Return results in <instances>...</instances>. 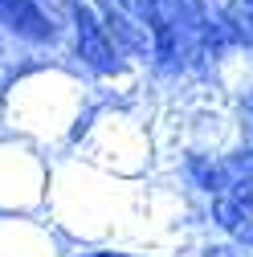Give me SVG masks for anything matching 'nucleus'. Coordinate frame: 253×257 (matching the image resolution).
I'll list each match as a JSON object with an SVG mask.
<instances>
[{"instance_id":"nucleus-3","label":"nucleus","mask_w":253,"mask_h":257,"mask_svg":"<svg viewBox=\"0 0 253 257\" xmlns=\"http://www.w3.org/2000/svg\"><path fill=\"white\" fill-rule=\"evenodd\" d=\"M180 180L188 192H196L200 200H212L216 192L229 188V168L220 151H184L180 155Z\"/></svg>"},{"instance_id":"nucleus-7","label":"nucleus","mask_w":253,"mask_h":257,"mask_svg":"<svg viewBox=\"0 0 253 257\" xmlns=\"http://www.w3.org/2000/svg\"><path fill=\"white\" fill-rule=\"evenodd\" d=\"M0 57H5V37H0Z\"/></svg>"},{"instance_id":"nucleus-6","label":"nucleus","mask_w":253,"mask_h":257,"mask_svg":"<svg viewBox=\"0 0 253 257\" xmlns=\"http://www.w3.org/2000/svg\"><path fill=\"white\" fill-rule=\"evenodd\" d=\"M82 5H90V9H102V5H106V0H82Z\"/></svg>"},{"instance_id":"nucleus-9","label":"nucleus","mask_w":253,"mask_h":257,"mask_svg":"<svg viewBox=\"0 0 253 257\" xmlns=\"http://www.w3.org/2000/svg\"><path fill=\"white\" fill-rule=\"evenodd\" d=\"M245 257H253V253H245Z\"/></svg>"},{"instance_id":"nucleus-4","label":"nucleus","mask_w":253,"mask_h":257,"mask_svg":"<svg viewBox=\"0 0 253 257\" xmlns=\"http://www.w3.org/2000/svg\"><path fill=\"white\" fill-rule=\"evenodd\" d=\"M188 257H245V253H241L237 245H229V241H220V237H216V241H200Z\"/></svg>"},{"instance_id":"nucleus-8","label":"nucleus","mask_w":253,"mask_h":257,"mask_svg":"<svg viewBox=\"0 0 253 257\" xmlns=\"http://www.w3.org/2000/svg\"><path fill=\"white\" fill-rule=\"evenodd\" d=\"M237 5H253V0H237Z\"/></svg>"},{"instance_id":"nucleus-1","label":"nucleus","mask_w":253,"mask_h":257,"mask_svg":"<svg viewBox=\"0 0 253 257\" xmlns=\"http://www.w3.org/2000/svg\"><path fill=\"white\" fill-rule=\"evenodd\" d=\"M66 49L74 57V66L98 82H110V78H122L135 70L122 57V49L110 41L98 9L82 5V0H66Z\"/></svg>"},{"instance_id":"nucleus-2","label":"nucleus","mask_w":253,"mask_h":257,"mask_svg":"<svg viewBox=\"0 0 253 257\" xmlns=\"http://www.w3.org/2000/svg\"><path fill=\"white\" fill-rule=\"evenodd\" d=\"M0 37L29 49L66 45V0H0Z\"/></svg>"},{"instance_id":"nucleus-5","label":"nucleus","mask_w":253,"mask_h":257,"mask_svg":"<svg viewBox=\"0 0 253 257\" xmlns=\"http://www.w3.org/2000/svg\"><path fill=\"white\" fill-rule=\"evenodd\" d=\"M82 257H143V253H131V249H86Z\"/></svg>"}]
</instances>
